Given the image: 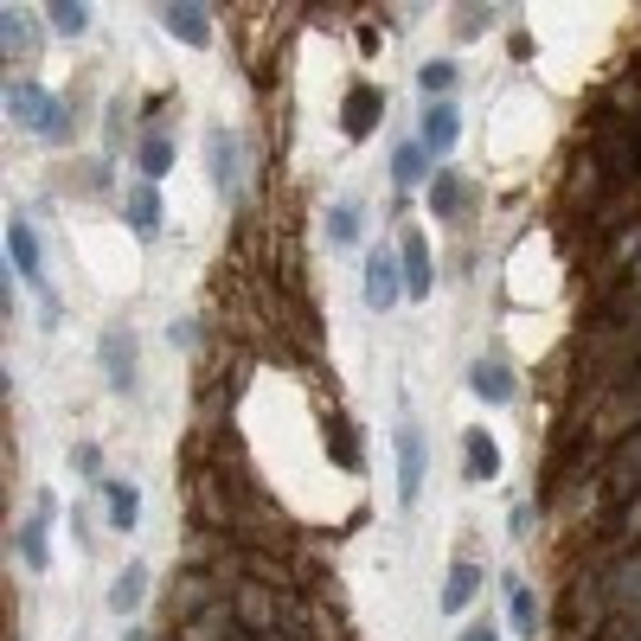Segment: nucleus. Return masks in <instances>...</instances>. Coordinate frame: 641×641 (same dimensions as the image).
Instances as JSON below:
<instances>
[{
	"label": "nucleus",
	"mask_w": 641,
	"mask_h": 641,
	"mask_svg": "<svg viewBox=\"0 0 641 641\" xmlns=\"http://www.w3.org/2000/svg\"><path fill=\"white\" fill-rule=\"evenodd\" d=\"M507 533L526 539V533H533V507H507Z\"/></svg>",
	"instance_id": "nucleus-30"
},
{
	"label": "nucleus",
	"mask_w": 641,
	"mask_h": 641,
	"mask_svg": "<svg viewBox=\"0 0 641 641\" xmlns=\"http://www.w3.org/2000/svg\"><path fill=\"white\" fill-rule=\"evenodd\" d=\"M0 46H7V59H33L39 52V20L26 7H0Z\"/></svg>",
	"instance_id": "nucleus-18"
},
{
	"label": "nucleus",
	"mask_w": 641,
	"mask_h": 641,
	"mask_svg": "<svg viewBox=\"0 0 641 641\" xmlns=\"http://www.w3.org/2000/svg\"><path fill=\"white\" fill-rule=\"evenodd\" d=\"M123 218H129V231L136 238H161V225H167V200H161V187H148V180H136L129 187V200H123Z\"/></svg>",
	"instance_id": "nucleus-12"
},
{
	"label": "nucleus",
	"mask_w": 641,
	"mask_h": 641,
	"mask_svg": "<svg viewBox=\"0 0 641 641\" xmlns=\"http://www.w3.org/2000/svg\"><path fill=\"white\" fill-rule=\"evenodd\" d=\"M148 584H154V571L136 559V565H123V577L110 584V616H136L148 603Z\"/></svg>",
	"instance_id": "nucleus-20"
},
{
	"label": "nucleus",
	"mask_w": 641,
	"mask_h": 641,
	"mask_svg": "<svg viewBox=\"0 0 641 641\" xmlns=\"http://www.w3.org/2000/svg\"><path fill=\"white\" fill-rule=\"evenodd\" d=\"M398 277H405V295H411V302H430V289H436V257H430V238L418 225L398 231Z\"/></svg>",
	"instance_id": "nucleus-6"
},
{
	"label": "nucleus",
	"mask_w": 641,
	"mask_h": 641,
	"mask_svg": "<svg viewBox=\"0 0 641 641\" xmlns=\"http://www.w3.org/2000/svg\"><path fill=\"white\" fill-rule=\"evenodd\" d=\"M103 507H110V533H136V526H142V495H136V482L110 475V482H103Z\"/></svg>",
	"instance_id": "nucleus-19"
},
{
	"label": "nucleus",
	"mask_w": 641,
	"mask_h": 641,
	"mask_svg": "<svg viewBox=\"0 0 641 641\" xmlns=\"http://www.w3.org/2000/svg\"><path fill=\"white\" fill-rule=\"evenodd\" d=\"M418 84L430 90V103H449V90L462 84V65H456V59H430L424 72H418Z\"/></svg>",
	"instance_id": "nucleus-24"
},
{
	"label": "nucleus",
	"mask_w": 641,
	"mask_h": 641,
	"mask_svg": "<svg viewBox=\"0 0 641 641\" xmlns=\"http://www.w3.org/2000/svg\"><path fill=\"white\" fill-rule=\"evenodd\" d=\"M430 180H436V154H430L418 136H405V142L392 148V187H398V193L424 187V193H430Z\"/></svg>",
	"instance_id": "nucleus-11"
},
{
	"label": "nucleus",
	"mask_w": 641,
	"mask_h": 641,
	"mask_svg": "<svg viewBox=\"0 0 641 641\" xmlns=\"http://www.w3.org/2000/svg\"><path fill=\"white\" fill-rule=\"evenodd\" d=\"M7 264H13V277L26 289L46 295V251H39V231H33L26 213H7Z\"/></svg>",
	"instance_id": "nucleus-5"
},
{
	"label": "nucleus",
	"mask_w": 641,
	"mask_h": 641,
	"mask_svg": "<svg viewBox=\"0 0 641 641\" xmlns=\"http://www.w3.org/2000/svg\"><path fill=\"white\" fill-rule=\"evenodd\" d=\"M46 26H52L59 39H77V33L90 26V7H77V0H52V7H46Z\"/></svg>",
	"instance_id": "nucleus-25"
},
{
	"label": "nucleus",
	"mask_w": 641,
	"mask_h": 641,
	"mask_svg": "<svg viewBox=\"0 0 641 641\" xmlns=\"http://www.w3.org/2000/svg\"><path fill=\"white\" fill-rule=\"evenodd\" d=\"M469 392L482 398V405H513L520 398V372H513V359H475L469 366Z\"/></svg>",
	"instance_id": "nucleus-8"
},
{
	"label": "nucleus",
	"mask_w": 641,
	"mask_h": 641,
	"mask_svg": "<svg viewBox=\"0 0 641 641\" xmlns=\"http://www.w3.org/2000/svg\"><path fill=\"white\" fill-rule=\"evenodd\" d=\"M392 475H398V507H405V513H418V500H424V475H430V436H424V424H418L411 411L392 424Z\"/></svg>",
	"instance_id": "nucleus-2"
},
{
	"label": "nucleus",
	"mask_w": 641,
	"mask_h": 641,
	"mask_svg": "<svg viewBox=\"0 0 641 641\" xmlns=\"http://www.w3.org/2000/svg\"><path fill=\"white\" fill-rule=\"evenodd\" d=\"M379 116H385V97H379L372 84H359V90H347V103H341V136H347V142H366V136L379 129Z\"/></svg>",
	"instance_id": "nucleus-13"
},
{
	"label": "nucleus",
	"mask_w": 641,
	"mask_h": 641,
	"mask_svg": "<svg viewBox=\"0 0 641 641\" xmlns=\"http://www.w3.org/2000/svg\"><path fill=\"white\" fill-rule=\"evenodd\" d=\"M167 167H174V142H167L161 129L142 136V142H136V174H142L148 187H161V180H167Z\"/></svg>",
	"instance_id": "nucleus-23"
},
{
	"label": "nucleus",
	"mask_w": 641,
	"mask_h": 641,
	"mask_svg": "<svg viewBox=\"0 0 641 641\" xmlns=\"http://www.w3.org/2000/svg\"><path fill=\"white\" fill-rule=\"evenodd\" d=\"M500 597H507V629L513 641H539V597H533V584L526 577H500Z\"/></svg>",
	"instance_id": "nucleus-10"
},
{
	"label": "nucleus",
	"mask_w": 641,
	"mask_h": 641,
	"mask_svg": "<svg viewBox=\"0 0 641 641\" xmlns=\"http://www.w3.org/2000/svg\"><path fill=\"white\" fill-rule=\"evenodd\" d=\"M359 283H366V308L372 315H392L398 295H405V277H398V244H379L359 257Z\"/></svg>",
	"instance_id": "nucleus-4"
},
{
	"label": "nucleus",
	"mask_w": 641,
	"mask_h": 641,
	"mask_svg": "<svg viewBox=\"0 0 641 641\" xmlns=\"http://www.w3.org/2000/svg\"><path fill=\"white\" fill-rule=\"evenodd\" d=\"M167 341H174V347H187V354H193V347H200V321H174V328H167Z\"/></svg>",
	"instance_id": "nucleus-29"
},
{
	"label": "nucleus",
	"mask_w": 641,
	"mask_h": 641,
	"mask_svg": "<svg viewBox=\"0 0 641 641\" xmlns=\"http://www.w3.org/2000/svg\"><path fill=\"white\" fill-rule=\"evenodd\" d=\"M72 469L90 482V488H103V482H110V475H103V449H97V443H77V449H72Z\"/></svg>",
	"instance_id": "nucleus-26"
},
{
	"label": "nucleus",
	"mask_w": 641,
	"mask_h": 641,
	"mask_svg": "<svg viewBox=\"0 0 641 641\" xmlns=\"http://www.w3.org/2000/svg\"><path fill=\"white\" fill-rule=\"evenodd\" d=\"M123 641H148V629H129V636H123Z\"/></svg>",
	"instance_id": "nucleus-32"
},
{
	"label": "nucleus",
	"mask_w": 641,
	"mask_h": 641,
	"mask_svg": "<svg viewBox=\"0 0 641 641\" xmlns=\"http://www.w3.org/2000/svg\"><path fill=\"white\" fill-rule=\"evenodd\" d=\"M59 500H52V488H39L33 495V513L20 520V533H13V546H20V565L26 571H52V526H59Z\"/></svg>",
	"instance_id": "nucleus-3"
},
{
	"label": "nucleus",
	"mask_w": 641,
	"mask_h": 641,
	"mask_svg": "<svg viewBox=\"0 0 641 641\" xmlns=\"http://www.w3.org/2000/svg\"><path fill=\"white\" fill-rule=\"evenodd\" d=\"M206 167H213V187L231 200V193H238V136H231L225 123L206 129Z\"/></svg>",
	"instance_id": "nucleus-14"
},
{
	"label": "nucleus",
	"mask_w": 641,
	"mask_h": 641,
	"mask_svg": "<svg viewBox=\"0 0 641 641\" xmlns=\"http://www.w3.org/2000/svg\"><path fill=\"white\" fill-rule=\"evenodd\" d=\"M475 597H482V565L475 559H456L449 577H443V616H462Z\"/></svg>",
	"instance_id": "nucleus-17"
},
{
	"label": "nucleus",
	"mask_w": 641,
	"mask_h": 641,
	"mask_svg": "<svg viewBox=\"0 0 641 641\" xmlns=\"http://www.w3.org/2000/svg\"><path fill=\"white\" fill-rule=\"evenodd\" d=\"M469 200H475V187H469L456 167H436V180H430V213L443 218V225H456V218L469 213Z\"/></svg>",
	"instance_id": "nucleus-15"
},
{
	"label": "nucleus",
	"mask_w": 641,
	"mask_h": 641,
	"mask_svg": "<svg viewBox=\"0 0 641 641\" xmlns=\"http://www.w3.org/2000/svg\"><path fill=\"white\" fill-rule=\"evenodd\" d=\"M0 103H7V123H13V129H33V136H46V142H72V103L52 97L46 84H33V77H7Z\"/></svg>",
	"instance_id": "nucleus-1"
},
{
	"label": "nucleus",
	"mask_w": 641,
	"mask_h": 641,
	"mask_svg": "<svg viewBox=\"0 0 641 641\" xmlns=\"http://www.w3.org/2000/svg\"><path fill=\"white\" fill-rule=\"evenodd\" d=\"M97 359H103L110 392H136V328H129V321H110V328H103Z\"/></svg>",
	"instance_id": "nucleus-7"
},
{
	"label": "nucleus",
	"mask_w": 641,
	"mask_h": 641,
	"mask_svg": "<svg viewBox=\"0 0 641 641\" xmlns=\"http://www.w3.org/2000/svg\"><path fill=\"white\" fill-rule=\"evenodd\" d=\"M59 321H65V295H59V289H46V295H39V328L52 334Z\"/></svg>",
	"instance_id": "nucleus-27"
},
{
	"label": "nucleus",
	"mask_w": 641,
	"mask_h": 641,
	"mask_svg": "<svg viewBox=\"0 0 641 641\" xmlns=\"http://www.w3.org/2000/svg\"><path fill=\"white\" fill-rule=\"evenodd\" d=\"M154 20H161L180 46H193V52L213 46V20H206V7H193V0H167V7H154Z\"/></svg>",
	"instance_id": "nucleus-9"
},
{
	"label": "nucleus",
	"mask_w": 641,
	"mask_h": 641,
	"mask_svg": "<svg viewBox=\"0 0 641 641\" xmlns=\"http://www.w3.org/2000/svg\"><path fill=\"white\" fill-rule=\"evenodd\" d=\"M456 641H500V629H495V623H469Z\"/></svg>",
	"instance_id": "nucleus-31"
},
{
	"label": "nucleus",
	"mask_w": 641,
	"mask_h": 641,
	"mask_svg": "<svg viewBox=\"0 0 641 641\" xmlns=\"http://www.w3.org/2000/svg\"><path fill=\"white\" fill-rule=\"evenodd\" d=\"M359 231H366V206H359V200H334V206H328V244H334V251H354Z\"/></svg>",
	"instance_id": "nucleus-22"
},
{
	"label": "nucleus",
	"mask_w": 641,
	"mask_h": 641,
	"mask_svg": "<svg viewBox=\"0 0 641 641\" xmlns=\"http://www.w3.org/2000/svg\"><path fill=\"white\" fill-rule=\"evenodd\" d=\"M418 142L430 154H449V148L462 142V110L456 103H424V123H418Z\"/></svg>",
	"instance_id": "nucleus-16"
},
{
	"label": "nucleus",
	"mask_w": 641,
	"mask_h": 641,
	"mask_svg": "<svg viewBox=\"0 0 641 641\" xmlns=\"http://www.w3.org/2000/svg\"><path fill=\"white\" fill-rule=\"evenodd\" d=\"M456 33H462V39H475V33H488V13H482V7H469V13H456Z\"/></svg>",
	"instance_id": "nucleus-28"
},
{
	"label": "nucleus",
	"mask_w": 641,
	"mask_h": 641,
	"mask_svg": "<svg viewBox=\"0 0 641 641\" xmlns=\"http://www.w3.org/2000/svg\"><path fill=\"white\" fill-rule=\"evenodd\" d=\"M462 449H469V482H495L500 475V443L482 424L462 430Z\"/></svg>",
	"instance_id": "nucleus-21"
}]
</instances>
